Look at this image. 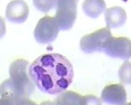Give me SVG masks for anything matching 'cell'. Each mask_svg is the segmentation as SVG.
<instances>
[{
  "label": "cell",
  "mask_w": 131,
  "mask_h": 105,
  "mask_svg": "<svg viewBox=\"0 0 131 105\" xmlns=\"http://www.w3.org/2000/svg\"><path fill=\"white\" fill-rule=\"evenodd\" d=\"M15 105H37L35 102L30 100L28 98H19L15 101Z\"/></svg>",
  "instance_id": "cell-16"
},
{
  "label": "cell",
  "mask_w": 131,
  "mask_h": 105,
  "mask_svg": "<svg viewBox=\"0 0 131 105\" xmlns=\"http://www.w3.org/2000/svg\"><path fill=\"white\" fill-rule=\"evenodd\" d=\"M101 99L109 105H123L126 103L127 94L122 84H110L102 90Z\"/></svg>",
  "instance_id": "cell-7"
},
{
  "label": "cell",
  "mask_w": 131,
  "mask_h": 105,
  "mask_svg": "<svg viewBox=\"0 0 131 105\" xmlns=\"http://www.w3.org/2000/svg\"><path fill=\"white\" fill-rule=\"evenodd\" d=\"M40 105H58L56 102H50V101H46V102L42 103Z\"/></svg>",
  "instance_id": "cell-18"
},
{
  "label": "cell",
  "mask_w": 131,
  "mask_h": 105,
  "mask_svg": "<svg viewBox=\"0 0 131 105\" xmlns=\"http://www.w3.org/2000/svg\"><path fill=\"white\" fill-rule=\"evenodd\" d=\"M55 102L58 105H85V96L74 91H66L57 97Z\"/></svg>",
  "instance_id": "cell-11"
},
{
  "label": "cell",
  "mask_w": 131,
  "mask_h": 105,
  "mask_svg": "<svg viewBox=\"0 0 131 105\" xmlns=\"http://www.w3.org/2000/svg\"><path fill=\"white\" fill-rule=\"evenodd\" d=\"M78 0H56V14L54 18L60 30L67 31L73 27L77 19Z\"/></svg>",
  "instance_id": "cell-3"
},
{
  "label": "cell",
  "mask_w": 131,
  "mask_h": 105,
  "mask_svg": "<svg viewBox=\"0 0 131 105\" xmlns=\"http://www.w3.org/2000/svg\"><path fill=\"white\" fill-rule=\"evenodd\" d=\"M119 77L121 83L131 84V63L128 60L120 66L119 70Z\"/></svg>",
  "instance_id": "cell-12"
},
{
  "label": "cell",
  "mask_w": 131,
  "mask_h": 105,
  "mask_svg": "<svg viewBox=\"0 0 131 105\" xmlns=\"http://www.w3.org/2000/svg\"><path fill=\"white\" fill-rule=\"evenodd\" d=\"M127 19L126 12L121 7L115 6L105 10V20L109 28H117L122 27Z\"/></svg>",
  "instance_id": "cell-9"
},
{
  "label": "cell",
  "mask_w": 131,
  "mask_h": 105,
  "mask_svg": "<svg viewBox=\"0 0 131 105\" xmlns=\"http://www.w3.org/2000/svg\"><path fill=\"white\" fill-rule=\"evenodd\" d=\"M33 5L37 10L47 13L56 7V0H33Z\"/></svg>",
  "instance_id": "cell-13"
},
{
  "label": "cell",
  "mask_w": 131,
  "mask_h": 105,
  "mask_svg": "<svg viewBox=\"0 0 131 105\" xmlns=\"http://www.w3.org/2000/svg\"><path fill=\"white\" fill-rule=\"evenodd\" d=\"M112 58H119L127 61L131 58V40L127 37H110L103 50Z\"/></svg>",
  "instance_id": "cell-6"
},
{
  "label": "cell",
  "mask_w": 131,
  "mask_h": 105,
  "mask_svg": "<svg viewBox=\"0 0 131 105\" xmlns=\"http://www.w3.org/2000/svg\"><path fill=\"white\" fill-rule=\"evenodd\" d=\"M106 4L104 0H85L82 9L88 17L96 18L105 10Z\"/></svg>",
  "instance_id": "cell-10"
},
{
  "label": "cell",
  "mask_w": 131,
  "mask_h": 105,
  "mask_svg": "<svg viewBox=\"0 0 131 105\" xmlns=\"http://www.w3.org/2000/svg\"><path fill=\"white\" fill-rule=\"evenodd\" d=\"M123 105H131V103H124Z\"/></svg>",
  "instance_id": "cell-19"
},
{
  "label": "cell",
  "mask_w": 131,
  "mask_h": 105,
  "mask_svg": "<svg viewBox=\"0 0 131 105\" xmlns=\"http://www.w3.org/2000/svg\"><path fill=\"white\" fill-rule=\"evenodd\" d=\"M16 99L11 96L3 95L0 99V105H15Z\"/></svg>",
  "instance_id": "cell-15"
},
{
  "label": "cell",
  "mask_w": 131,
  "mask_h": 105,
  "mask_svg": "<svg viewBox=\"0 0 131 105\" xmlns=\"http://www.w3.org/2000/svg\"><path fill=\"white\" fill-rule=\"evenodd\" d=\"M59 30L54 18L45 16L39 20L34 29V38L41 44L52 42L57 37Z\"/></svg>",
  "instance_id": "cell-5"
},
{
  "label": "cell",
  "mask_w": 131,
  "mask_h": 105,
  "mask_svg": "<svg viewBox=\"0 0 131 105\" xmlns=\"http://www.w3.org/2000/svg\"><path fill=\"white\" fill-rule=\"evenodd\" d=\"M6 33V24L3 18L0 16V39L4 36Z\"/></svg>",
  "instance_id": "cell-17"
},
{
  "label": "cell",
  "mask_w": 131,
  "mask_h": 105,
  "mask_svg": "<svg viewBox=\"0 0 131 105\" xmlns=\"http://www.w3.org/2000/svg\"><path fill=\"white\" fill-rule=\"evenodd\" d=\"M28 74L33 84L43 93L57 94L70 86L74 77L71 63L58 53L40 56L28 66Z\"/></svg>",
  "instance_id": "cell-1"
},
{
  "label": "cell",
  "mask_w": 131,
  "mask_h": 105,
  "mask_svg": "<svg viewBox=\"0 0 131 105\" xmlns=\"http://www.w3.org/2000/svg\"><path fill=\"white\" fill-rule=\"evenodd\" d=\"M85 105H102L101 99L95 95H89L85 96Z\"/></svg>",
  "instance_id": "cell-14"
},
{
  "label": "cell",
  "mask_w": 131,
  "mask_h": 105,
  "mask_svg": "<svg viewBox=\"0 0 131 105\" xmlns=\"http://www.w3.org/2000/svg\"><path fill=\"white\" fill-rule=\"evenodd\" d=\"M28 66L29 62L24 59L16 60L10 65V80L18 98H28L34 92V84L27 72Z\"/></svg>",
  "instance_id": "cell-2"
},
{
  "label": "cell",
  "mask_w": 131,
  "mask_h": 105,
  "mask_svg": "<svg viewBox=\"0 0 131 105\" xmlns=\"http://www.w3.org/2000/svg\"><path fill=\"white\" fill-rule=\"evenodd\" d=\"M112 37L109 28H103L91 34L84 36L80 41V48L83 52L91 54L96 51H103L105 44Z\"/></svg>",
  "instance_id": "cell-4"
},
{
  "label": "cell",
  "mask_w": 131,
  "mask_h": 105,
  "mask_svg": "<svg viewBox=\"0 0 131 105\" xmlns=\"http://www.w3.org/2000/svg\"><path fill=\"white\" fill-rule=\"evenodd\" d=\"M6 18L14 23H23L29 15V8L23 0H13L6 8Z\"/></svg>",
  "instance_id": "cell-8"
}]
</instances>
